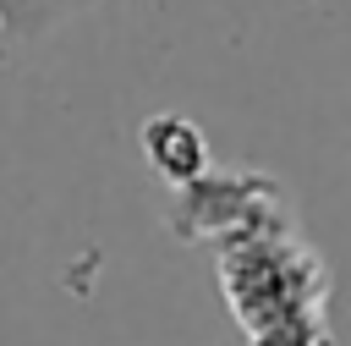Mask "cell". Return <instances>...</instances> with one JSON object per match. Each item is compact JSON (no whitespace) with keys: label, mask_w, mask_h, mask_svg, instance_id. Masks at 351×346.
<instances>
[{"label":"cell","mask_w":351,"mask_h":346,"mask_svg":"<svg viewBox=\"0 0 351 346\" xmlns=\"http://www.w3.org/2000/svg\"><path fill=\"white\" fill-rule=\"evenodd\" d=\"M71 0H0V33L27 44V38H44L60 16H66Z\"/></svg>","instance_id":"277c9868"},{"label":"cell","mask_w":351,"mask_h":346,"mask_svg":"<svg viewBox=\"0 0 351 346\" xmlns=\"http://www.w3.org/2000/svg\"><path fill=\"white\" fill-rule=\"evenodd\" d=\"M285 192L263 170H203L197 181L170 192V231L181 242H219L230 231H247L269 214H285Z\"/></svg>","instance_id":"7a4b0ae2"},{"label":"cell","mask_w":351,"mask_h":346,"mask_svg":"<svg viewBox=\"0 0 351 346\" xmlns=\"http://www.w3.org/2000/svg\"><path fill=\"white\" fill-rule=\"evenodd\" d=\"M214 280L247 346H335L329 269L291 209L219 236Z\"/></svg>","instance_id":"6da1fadb"},{"label":"cell","mask_w":351,"mask_h":346,"mask_svg":"<svg viewBox=\"0 0 351 346\" xmlns=\"http://www.w3.org/2000/svg\"><path fill=\"white\" fill-rule=\"evenodd\" d=\"M137 148H143V159L165 176L170 192L186 187V181H197V176L208 170V137H203V126H197L192 115H181V110L148 115V121L137 126Z\"/></svg>","instance_id":"3957f363"}]
</instances>
